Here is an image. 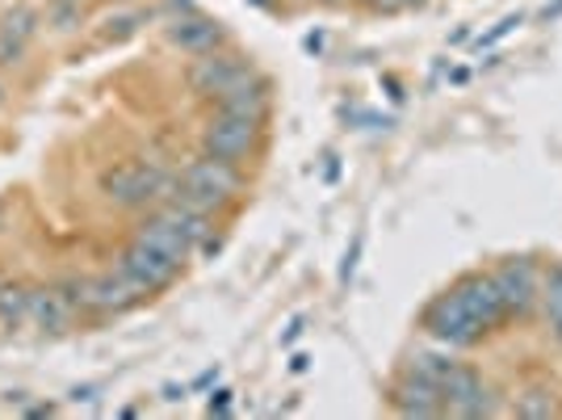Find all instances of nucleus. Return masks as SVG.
<instances>
[{"label": "nucleus", "mask_w": 562, "mask_h": 420, "mask_svg": "<svg viewBox=\"0 0 562 420\" xmlns=\"http://www.w3.org/2000/svg\"><path fill=\"white\" fill-rule=\"evenodd\" d=\"M239 186H244V177H239L235 164L202 156V161H193L186 168V177L177 181L172 198H181V202H189V207L198 210H218L239 194Z\"/></svg>", "instance_id": "1"}, {"label": "nucleus", "mask_w": 562, "mask_h": 420, "mask_svg": "<svg viewBox=\"0 0 562 420\" xmlns=\"http://www.w3.org/2000/svg\"><path fill=\"white\" fill-rule=\"evenodd\" d=\"M105 198L114 202V207H126V210H139V207H151V202H168L172 198V181H168L165 173L156 168V164H117L105 173Z\"/></svg>", "instance_id": "2"}, {"label": "nucleus", "mask_w": 562, "mask_h": 420, "mask_svg": "<svg viewBox=\"0 0 562 420\" xmlns=\"http://www.w3.org/2000/svg\"><path fill=\"white\" fill-rule=\"evenodd\" d=\"M424 328H428L437 341H446V345H470V341H479V336L487 332V328L479 324V316L462 303L458 290L441 295L437 303L424 311Z\"/></svg>", "instance_id": "3"}, {"label": "nucleus", "mask_w": 562, "mask_h": 420, "mask_svg": "<svg viewBox=\"0 0 562 420\" xmlns=\"http://www.w3.org/2000/svg\"><path fill=\"white\" fill-rule=\"evenodd\" d=\"M177 261L165 257L160 248H151V244H143V240H135L122 257H117V274L131 281L139 295H151V290H165L168 281L177 278Z\"/></svg>", "instance_id": "4"}, {"label": "nucleus", "mask_w": 562, "mask_h": 420, "mask_svg": "<svg viewBox=\"0 0 562 420\" xmlns=\"http://www.w3.org/2000/svg\"><path fill=\"white\" fill-rule=\"evenodd\" d=\"M437 387H441L446 412H453V417H492L495 412L492 391H487V387L479 383V374L467 371V366H449Z\"/></svg>", "instance_id": "5"}, {"label": "nucleus", "mask_w": 562, "mask_h": 420, "mask_svg": "<svg viewBox=\"0 0 562 420\" xmlns=\"http://www.w3.org/2000/svg\"><path fill=\"white\" fill-rule=\"evenodd\" d=\"M257 126L260 122H252V118H235L218 110V118H214L211 126H206V135H202V147H206V156H214V161L239 164L257 147Z\"/></svg>", "instance_id": "6"}, {"label": "nucleus", "mask_w": 562, "mask_h": 420, "mask_svg": "<svg viewBox=\"0 0 562 420\" xmlns=\"http://www.w3.org/2000/svg\"><path fill=\"white\" fill-rule=\"evenodd\" d=\"M71 295H76V303H80V307H89V311H105V316L126 311V307H135L143 299L139 290L122 278L117 269H110V274H97V278L80 281V286H71Z\"/></svg>", "instance_id": "7"}, {"label": "nucleus", "mask_w": 562, "mask_h": 420, "mask_svg": "<svg viewBox=\"0 0 562 420\" xmlns=\"http://www.w3.org/2000/svg\"><path fill=\"white\" fill-rule=\"evenodd\" d=\"M248 59H239L232 51H206V55H198V64L189 68V80H193V89L206 97H223L232 89L235 80H244L248 76Z\"/></svg>", "instance_id": "8"}, {"label": "nucleus", "mask_w": 562, "mask_h": 420, "mask_svg": "<svg viewBox=\"0 0 562 420\" xmlns=\"http://www.w3.org/2000/svg\"><path fill=\"white\" fill-rule=\"evenodd\" d=\"M495 278V290H499V299L508 307V316H525V311H533L541 299V281L533 274V265L529 261H508V265H499L492 274Z\"/></svg>", "instance_id": "9"}, {"label": "nucleus", "mask_w": 562, "mask_h": 420, "mask_svg": "<svg viewBox=\"0 0 562 420\" xmlns=\"http://www.w3.org/2000/svg\"><path fill=\"white\" fill-rule=\"evenodd\" d=\"M76 295L64 290V286H47V290H30V320L25 324H34L38 332H50V336H59V332H68L76 324Z\"/></svg>", "instance_id": "10"}, {"label": "nucleus", "mask_w": 562, "mask_h": 420, "mask_svg": "<svg viewBox=\"0 0 562 420\" xmlns=\"http://www.w3.org/2000/svg\"><path fill=\"white\" fill-rule=\"evenodd\" d=\"M218 110L235 118H252V122H265L269 114V85L260 80L257 71H248L244 80H235L227 93L218 97Z\"/></svg>", "instance_id": "11"}, {"label": "nucleus", "mask_w": 562, "mask_h": 420, "mask_svg": "<svg viewBox=\"0 0 562 420\" xmlns=\"http://www.w3.org/2000/svg\"><path fill=\"white\" fill-rule=\"evenodd\" d=\"M395 408L403 417H437V412H446V404H441V387L432 383V378H424V374H407L403 383H398L395 391Z\"/></svg>", "instance_id": "12"}, {"label": "nucleus", "mask_w": 562, "mask_h": 420, "mask_svg": "<svg viewBox=\"0 0 562 420\" xmlns=\"http://www.w3.org/2000/svg\"><path fill=\"white\" fill-rule=\"evenodd\" d=\"M168 38L172 47H181L186 55H206L223 43V25L214 18H202V13H181L177 22L168 25Z\"/></svg>", "instance_id": "13"}, {"label": "nucleus", "mask_w": 562, "mask_h": 420, "mask_svg": "<svg viewBox=\"0 0 562 420\" xmlns=\"http://www.w3.org/2000/svg\"><path fill=\"white\" fill-rule=\"evenodd\" d=\"M458 295H462V303L479 316V324L492 332L495 324H504L508 320V307L499 299V290H495V278L492 274H479V278H467L462 286H453Z\"/></svg>", "instance_id": "14"}, {"label": "nucleus", "mask_w": 562, "mask_h": 420, "mask_svg": "<svg viewBox=\"0 0 562 420\" xmlns=\"http://www.w3.org/2000/svg\"><path fill=\"white\" fill-rule=\"evenodd\" d=\"M135 240L151 244V248H160V253H165V257H172L177 265H186V261L193 257V244H189L186 235L172 228V219H168L165 210H160V214H151L147 223H139Z\"/></svg>", "instance_id": "15"}, {"label": "nucleus", "mask_w": 562, "mask_h": 420, "mask_svg": "<svg viewBox=\"0 0 562 420\" xmlns=\"http://www.w3.org/2000/svg\"><path fill=\"white\" fill-rule=\"evenodd\" d=\"M34 25H38V18L30 9L4 13V22H0V64H18L22 59L25 43L34 38Z\"/></svg>", "instance_id": "16"}, {"label": "nucleus", "mask_w": 562, "mask_h": 420, "mask_svg": "<svg viewBox=\"0 0 562 420\" xmlns=\"http://www.w3.org/2000/svg\"><path fill=\"white\" fill-rule=\"evenodd\" d=\"M30 320V290L0 286V328H22Z\"/></svg>", "instance_id": "17"}, {"label": "nucleus", "mask_w": 562, "mask_h": 420, "mask_svg": "<svg viewBox=\"0 0 562 420\" xmlns=\"http://www.w3.org/2000/svg\"><path fill=\"white\" fill-rule=\"evenodd\" d=\"M559 412V399L550 396V391H525V396L516 399V417H533V420H546Z\"/></svg>", "instance_id": "18"}, {"label": "nucleus", "mask_w": 562, "mask_h": 420, "mask_svg": "<svg viewBox=\"0 0 562 420\" xmlns=\"http://www.w3.org/2000/svg\"><path fill=\"white\" fill-rule=\"evenodd\" d=\"M541 307H546V316L550 320H559L562 316V269H554L550 278L541 281V299H538Z\"/></svg>", "instance_id": "19"}, {"label": "nucleus", "mask_w": 562, "mask_h": 420, "mask_svg": "<svg viewBox=\"0 0 562 420\" xmlns=\"http://www.w3.org/2000/svg\"><path fill=\"white\" fill-rule=\"evenodd\" d=\"M366 4H370V9H382V13H391V9H398L403 0H366Z\"/></svg>", "instance_id": "20"}, {"label": "nucleus", "mask_w": 562, "mask_h": 420, "mask_svg": "<svg viewBox=\"0 0 562 420\" xmlns=\"http://www.w3.org/2000/svg\"><path fill=\"white\" fill-rule=\"evenodd\" d=\"M550 324H554V336L562 341V316H559V320H550Z\"/></svg>", "instance_id": "21"}, {"label": "nucleus", "mask_w": 562, "mask_h": 420, "mask_svg": "<svg viewBox=\"0 0 562 420\" xmlns=\"http://www.w3.org/2000/svg\"><path fill=\"white\" fill-rule=\"evenodd\" d=\"M403 4H424V0H403Z\"/></svg>", "instance_id": "22"}]
</instances>
